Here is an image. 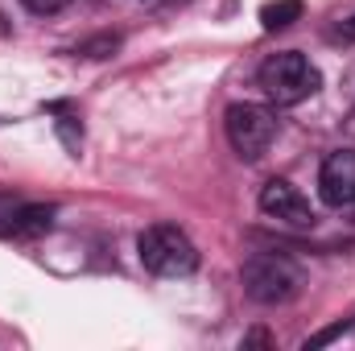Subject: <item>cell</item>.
I'll use <instances>...</instances> for the list:
<instances>
[{"mask_svg":"<svg viewBox=\"0 0 355 351\" xmlns=\"http://www.w3.org/2000/svg\"><path fill=\"white\" fill-rule=\"evenodd\" d=\"M261 211L268 219H277V223H289V228H310L314 223L310 198L293 182H285V178H268L261 186Z\"/></svg>","mask_w":355,"mask_h":351,"instance_id":"cell-6","label":"cell"},{"mask_svg":"<svg viewBox=\"0 0 355 351\" xmlns=\"http://www.w3.org/2000/svg\"><path fill=\"white\" fill-rule=\"evenodd\" d=\"M29 12H37V17H50V12H62L71 0H21Z\"/></svg>","mask_w":355,"mask_h":351,"instance_id":"cell-10","label":"cell"},{"mask_svg":"<svg viewBox=\"0 0 355 351\" xmlns=\"http://www.w3.org/2000/svg\"><path fill=\"white\" fill-rule=\"evenodd\" d=\"M223 132H227V145L244 162H257L277 141V112L265 103H232L223 116Z\"/></svg>","mask_w":355,"mask_h":351,"instance_id":"cell-4","label":"cell"},{"mask_svg":"<svg viewBox=\"0 0 355 351\" xmlns=\"http://www.w3.org/2000/svg\"><path fill=\"white\" fill-rule=\"evenodd\" d=\"M257 87L268 95V103H277V108H293V103L310 99L314 91L322 87V75H318V67H314L306 54H297V50H281V54H268L265 62H261V71H257Z\"/></svg>","mask_w":355,"mask_h":351,"instance_id":"cell-1","label":"cell"},{"mask_svg":"<svg viewBox=\"0 0 355 351\" xmlns=\"http://www.w3.org/2000/svg\"><path fill=\"white\" fill-rule=\"evenodd\" d=\"M343 37H355V17L347 21V25H343Z\"/></svg>","mask_w":355,"mask_h":351,"instance_id":"cell-12","label":"cell"},{"mask_svg":"<svg viewBox=\"0 0 355 351\" xmlns=\"http://www.w3.org/2000/svg\"><path fill=\"white\" fill-rule=\"evenodd\" d=\"M137 257L157 277H190L198 268V248L174 223H153L137 236Z\"/></svg>","mask_w":355,"mask_h":351,"instance_id":"cell-3","label":"cell"},{"mask_svg":"<svg viewBox=\"0 0 355 351\" xmlns=\"http://www.w3.org/2000/svg\"><path fill=\"white\" fill-rule=\"evenodd\" d=\"M252 343H261V348H268L272 339H268L265 331H252V335H244V348H252Z\"/></svg>","mask_w":355,"mask_h":351,"instance_id":"cell-11","label":"cell"},{"mask_svg":"<svg viewBox=\"0 0 355 351\" xmlns=\"http://www.w3.org/2000/svg\"><path fill=\"white\" fill-rule=\"evenodd\" d=\"M240 281H244V293L257 306H285V302H293L302 293L306 273L289 261L285 252H257V257L244 261Z\"/></svg>","mask_w":355,"mask_h":351,"instance_id":"cell-2","label":"cell"},{"mask_svg":"<svg viewBox=\"0 0 355 351\" xmlns=\"http://www.w3.org/2000/svg\"><path fill=\"white\" fill-rule=\"evenodd\" d=\"M54 228V207L50 203H25L0 194V236L4 240H37Z\"/></svg>","mask_w":355,"mask_h":351,"instance_id":"cell-5","label":"cell"},{"mask_svg":"<svg viewBox=\"0 0 355 351\" xmlns=\"http://www.w3.org/2000/svg\"><path fill=\"white\" fill-rule=\"evenodd\" d=\"M318 194L327 207H355V149H335L318 170Z\"/></svg>","mask_w":355,"mask_h":351,"instance_id":"cell-7","label":"cell"},{"mask_svg":"<svg viewBox=\"0 0 355 351\" xmlns=\"http://www.w3.org/2000/svg\"><path fill=\"white\" fill-rule=\"evenodd\" d=\"M120 46V37H99V42H87V46H79V54H87V58H103V54H112Z\"/></svg>","mask_w":355,"mask_h":351,"instance_id":"cell-9","label":"cell"},{"mask_svg":"<svg viewBox=\"0 0 355 351\" xmlns=\"http://www.w3.org/2000/svg\"><path fill=\"white\" fill-rule=\"evenodd\" d=\"M302 0H268L265 8H261V25H265V33H277V29H289L293 21H302Z\"/></svg>","mask_w":355,"mask_h":351,"instance_id":"cell-8","label":"cell"}]
</instances>
